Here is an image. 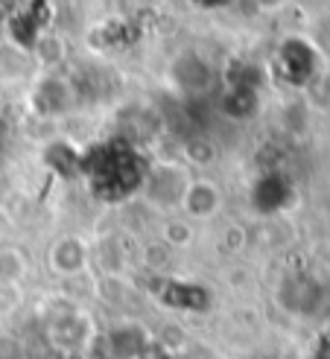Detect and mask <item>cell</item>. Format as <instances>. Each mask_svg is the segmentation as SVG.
<instances>
[{
	"label": "cell",
	"mask_w": 330,
	"mask_h": 359,
	"mask_svg": "<svg viewBox=\"0 0 330 359\" xmlns=\"http://www.w3.org/2000/svg\"><path fill=\"white\" fill-rule=\"evenodd\" d=\"M82 170L88 175L91 187H94V193L105 202L129 199V196L143 184V175H146L140 155L120 140L94 147L88 152Z\"/></svg>",
	"instance_id": "obj_1"
},
{
	"label": "cell",
	"mask_w": 330,
	"mask_h": 359,
	"mask_svg": "<svg viewBox=\"0 0 330 359\" xmlns=\"http://www.w3.org/2000/svg\"><path fill=\"white\" fill-rule=\"evenodd\" d=\"M185 205H187V210L193 213V217H208V213H213L216 205H219V193H216V187H211V184H205V182L193 184V187L187 190Z\"/></svg>",
	"instance_id": "obj_2"
},
{
	"label": "cell",
	"mask_w": 330,
	"mask_h": 359,
	"mask_svg": "<svg viewBox=\"0 0 330 359\" xmlns=\"http://www.w3.org/2000/svg\"><path fill=\"white\" fill-rule=\"evenodd\" d=\"M82 263H85V251H82V245L77 240H65V243H59L56 251H53V266H56L59 272H65V275L79 272Z\"/></svg>",
	"instance_id": "obj_3"
},
{
	"label": "cell",
	"mask_w": 330,
	"mask_h": 359,
	"mask_svg": "<svg viewBox=\"0 0 330 359\" xmlns=\"http://www.w3.org/2000/svg\"><path fill=\"white\" fill-rule=\"evenodd\" d=\"M310 359H330V345H324L322 351H316V353L310 356Z\"/></svg>",
	"instance_id": "obj_4"
}]
</instances>
